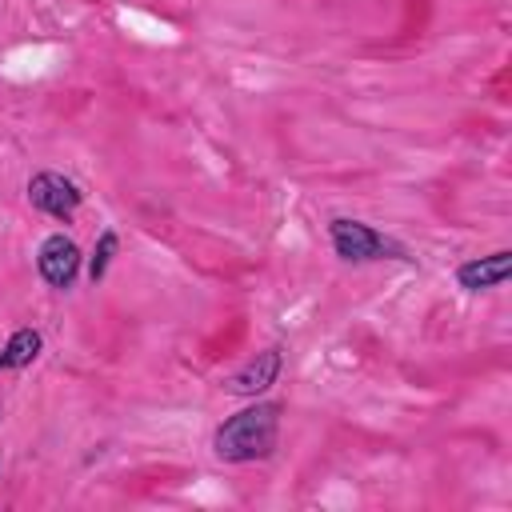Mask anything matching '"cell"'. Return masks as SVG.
Returning a JSON list of instances; mask_svg holds the SVG:
<instances>
[{
  "instance_id": "obj_1",
  "label": "cell",
  "mask_w": 512,
  "mask_h": 512,
  "mask_svg": "<svg viewBox=\"0 0 512 512\" xmlns=\"http://www.w3.org/2000/svg\"><path fill=\"white\" fill-rule=\"evenodd\" d=\"M280 424H284V400L256 396L232 416H224L212 432V456L220 464H256L268 460L280 444Z\"/></svg>"
},
{
  "instance_id": "obj_2",
  "label": "cell",
  "mask_w": 512,
  "mask_h": 512,
  "mask_svg": "<svg viewBox=\"0 0 512 512\" xmlns=\"http://www.w3.org/2000/svg\"><path fill=\"white\" fill-rule=\"evenodd\" d=\"M328 244L344 264H384V260L416 264L408 244H400L396 236H388V232H380L356 216H332L328 220Z\"/></svg>"
},
{
  "instance_id": "obj_3",
  "label": "cell",
  "mask_w": 512,
  "mask_h": 512,
  "mask_svg": "<svg viewBox=\"0 0 512 512\" xmlns=\"http://www.w3.org/2000/svg\"><path fill=\"white\" fill-rule=\"evenodd\" d=\"M24 196H28V204H32L36 212H44V216H52V220H60V224H72L76 212L84 208V188H80L72 176L56 172V168L32 172L28 184H24Z\"/></svg>"
},
{
  "instance_id": "obj_4",
  "label": "cell",
  "mask_w": 512,
  "mask_h": 512,
  "mask_svg": "<svg viewBox=\"0 0 512 512\" xmlns=\"http://www.w3.org/2000/svg\"><path fill=\"white\" fill-rule=\"evenodd\" d=\"M84 268V252L68 232H48L36 244V272L52 292H68Z\"/></svg>"
},
{
  "instance_id": "obj_5",
  "label": "cell",
  "mask_w": 512,
  "mask_h": 512,
  "mask_svg": "<svg viewBox=\"0 0 512 512\" xmlns=\"http://www.w3.org/2000/svg\"><path fill=\"white\" fill-rule=\"evenodd\" d=\"M280 372H284V348H280V344H272V348H264V352L248 356L232 376H224V380H220V388H224L228 396L256 400V396H268V392H272V384L280 380Z\"/></svg>"
},
{
  "instance_id": "obj_6",
  "label": "cell",
  "mask_w": 512,
  "mask_h": 512,
  "mask_svg": "<svg viewBox=\"0 0 512 512\" xmlns=\"http://www.w3.org/2000/svg\"><path fill=\"white\" fill-rule=\"evenodd\" d=\"M508 276H512V252L508 248H496L488 256H472V260L456 264V284L464 292H492Z\"/></svg>"
},
{
  "instance_id": "obj_7",
  "label": "cell",
  "mask_w": 512,
  "mask_h": 512,
  "mask_svg": "<svg viewBox=\"0 0 512 512\" xmlns=\"http://www.w3.org/2000/svg\"><path fill=\"white\" fill-rule=\"evenodd\" d=\"M44 352V336L36 332V328H16L8 340H4V348H0V356H4V368L8 372H20V368H28L36 356Z\"/></svg>"
},
{
  "instance_id": "obj_8",
  "label": "cell",
  "mask_w": 512,
  "mask_h": 512,
  "mask_svg": "<svg viewBox=\"0 0 512 512\" xmlns=\"http://www.w3.org/2000/svg\"><path fill=\"white\" fill-rule=\"evenodd\" d=\"M116 252H120V232H116V228H104V232L96 236L92 252H88V264H84V272H88V280H92V284H100V280L108 276V268H112Z\"/></svg>"
},
{
  "instance_id": "obj_9",
  "label": "cell",
  "mask_w": 512,
  "mask_h": 512,
  "mask_svg": "<svg viewBox=\"0 0 512 512\" xmlns=\"http://www.w3.org/2000/svg\"><path fill=\"white\" fill-rule=\"evenodd\" d=\"M0 420H4V400H0Z\"/></svg>"
},
{
  "instance_id": "obj_10",
  "label": "cell",
  "mask_w": 512,
  "mask_h": 512,
  "mask_svg": "<svg viewBox=\"0 0 512 512\" xmlns=\"http://www.w3.org/2000/svg\"><path fill=\"white\" fill-rule=\"evenodd\" d=\"M0 372H8V368H4V356H0Z\"/></svg>"
},
{
  "instance_id": "obj_11",
  "label": "cell",
  "mask_w": 512,
  "mask_h": 512,
  "mask_svg": "<svg viewBox=\"0 0 512 512\" xmlns=\"http://www.w3.org/2000/svg\"><path fill=\"white\" fill-rule=\"evenodd\" d=\"M0 464H4V456H0Z\"/></svg>"
}]
</instances>
